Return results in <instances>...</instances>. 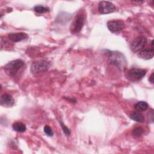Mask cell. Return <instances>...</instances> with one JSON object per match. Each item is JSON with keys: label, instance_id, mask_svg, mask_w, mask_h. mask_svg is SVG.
<instances>
[{"label": "cell", "instance_id": "7a4b0ae2", "mask_svg": "<svg viewBox=\"0 0 154 154\" xmlns=\"http://www.w3.org/2000/svg\"><path fill=\"white\" fill-rule=\"evenodd\" d=\"M24 63L22 60L17 59L13 60L7 64L4 67L5 73L10 76H14L17 71L23 67Z\"/></svg>", "mask_w": 154, "mask_h": 154}, {"label": "cell", "instance_id": "5b68a950", "mask_svg": "<svg viewBox=\"0 0 154 154\" xmlns=\"http://www.w3.org/2000/svg\"><path fill=\"white\" fill-rule=\"evenodd\" d=\"M147 40L144 37H138L134 39L131 45V49L134 52L140 51L146 46Z\"/></svg>", "mask_w": 154, "mask_h": 154}, {"label": "cell", "instance_id": "ac0fdd59", "mask_svg": "<svg viewBox=\"0 0 154 154\" xmlns=\"http://www.w3.org/2000/svg\"><path fill=\"white\" fill-rule=\"evenodd\" d=\"M60 125H61V128H62V129H63V131L64 133L66 134V135L69 136V135L70 134V130L69 129V128H67V127H66V126L64 125V123H63V122H60Z\"/></svg>", "mask_w": 154, "mask_h": 154}, {"label": "cell", "instance_id": "277c9868", "mask_svg": "<svg viewBox=\"0 0 154 154\" xmlns=\"http://www.w3.org/2000/svg\"><path fill=\"white\" fill-rule=\"evenodd\" d=\"M98 10L101 14H108L115 11L116 7L111 2L102 1L99 3Z\"/></svg>", "mask_w": 154, "mask_h": 154}, {"label": "cell", "instance_id": "4fadbf2b", "mask_svg": "<svg viewBox=\"0 0 154 154\" xmlns=\"http://www.w3.org/2000/svg\"><path fill=\"white\" fill-rule=\"evenodd\" d=\"M122 54H113L111 57L109 58L111 60V63L112 64H114L116 66H118V64L120 65V67L122 66V64H121L119 61V60H123L124 59V57L123 58L121 57Z\"/></svg>", "mask_w": 154, "mask_h": 154}, {"label": "cell", "instance_id": "e0dca14e", "mask_svg": "<svg viewBox=\"0 0 154 154\" xmlns=\"http://www.w3.org/2000/svg\"><path fill=\"white\" fill-rule=\"evenodd\" d=\"M44 132L49 137H51L53 135L54 133L52 131V129L51 128V127L48 125H46L44 128Z\"/></svg>", "mask_w": 154, "mask_h": 154}, {"label": "cell", "instance_id": "ba28073f", "mask_svg": "<svg viewBox=\"0 0 154 154\" xmlns=\"http://www.w3.org/2000/svg\"><path fill=\"white\" fill-rule=\"evenodd\" d=\"M14 103L13 97L8 93H4L1 95L0 99V104L4 107H11Z\"/></svg>", "mask_w": 154, "mask_h": 154}, {"label": "cell", "instance_id": "5bb4252c", "mask_svg": "<svg viewBox=\"0 0 154 154\" xmlns=\"http://www.w3.org/2000/svg\"><path fill=\"white\" fill-rule=\"evenodd\" d=\"M13 129L14 131L18 132H24L26 129V126L22 122H16L13 125Z\"/></svg>", "mask_w": 154, "mask_h": 154}, {"label": "cell", "instance_id": "3957f363", "mask_svg": "<svg viewBox=\"0 0 154 154\" xmlns=\"http://www.w3.org/2000/svg\"><path fill=\"white\" fill-rule=\"evenodd\" d=\"M50 66L49 63L45 60H38L33 63L31 66V72L32 73H37L46 71Z\"/></svg>", "mask_w": 154, "mask_h": 154}, {"label": "cell", "instance_id": "9a60e30c", "mask_svg": "<svg viewBox=\"0 0 154 154\" xmlns=\"http://www.w3.org/2000/svg\"><path fill=\"white\" fill-rule=\"evenodd\" d=\"M34 10L35 12L38 13H44L46 12L49 11V8L48 7H46L42 5H35L34 7Z\"/></svg>", "mask_w": 154, "mask_h": 154}, {"label": "cell", "instance_id": "7c38bea8", "mask_svg": "<svg viewBox=\"0 0 154 154\" xmlns=\"http://www.w3.org/2000/svg\"><path fill=\"white\" fill-rule=\"evenodd\" d=\"M148 104L144 101H140L134 105V108L138 111H144L148 108Z\"/></svg>", "mask_w": 154, "mask_h": 154}, {"label": "cell", "instance_id": "d6986e66", "mask_svg": "<svg viewBox=\"0 0 154 154\" xmlns=\"http://www.w3.org/2000/svg\"><path fill=\"white\" fill-rule=\"evenodd\" d=\"M149 81H150L152 84L153 83V73H152L150 75V77H149Z\"/></svg>", "mask_w": 154, "mask_h": 154}, {"label": "cell", "instance_id": "8992f818", "mask_svg": "<svg viewBox=\"0 0 154 154\" xmlns=\"http://www.w3.org/2000/svg\"><path fill=\"white\" fill-rule=\"evenodd\" d=\"M107 27L112 32H117L125 28V23L122 20H111L107 22Z\"/></svg>", "mask_w": 154, "mask_h": 154}, {"label": "cell", "instance_id": "9c48e42d", "mask_svg": "<svg viewBox=\"0 0 154 154\" xmlns=\"http://www.w3.org/2000/svg\"><path fill=\"white\" fill-rule=\"evenodd\" d=\"M8 37L9 40L13 42H18L27 38L28 35L24 32L10 33L8 35Z\"/></svg>", "mask_w": 154, "mask_h": 154}, {"label": "cell", "instance_id": "52a82bcc", "mask_svg": "<svg viewBox=\"0 0 154 154\" xmlns=\"http://www.w3.org/2000/svg\"><path fill=\"white\" fill-rule=\"evenodd\" d=\"M147 70L146 69L132 68L129 71L128 75L131 79L133 81H138L141 79L146 74Z\"/></svg>", "mask_w": 154, "mask_h": 154}, {"label": "cell", "instance_id": "8fae6325", "mask_svg": "<svg viewBox=\"0 0 154 154\" xmlns=\"http://www.w3.org/2000/svg\"><path fill=\"white\" fill-rule=\"evenodd\" d=\"M130 117L133 120L138 123H143L144 121V117L143 115L137 111L131 112L130 114Z\"/></svg>", "mask_w": 154, "mask_h": 154}, {"label": "cell", "instance_id": "30bf717a", "mask_svg": "<svg viewBox=\"0 0 154 154\" xmlns=\"http://www.w3.org/2000/svg\"><path fill=\"white\" fill-rule=\"evenodd\" d=\"M154 51L153 49H144L140 51L138 54V57L143 60H150L153 57Z\"/></svg>", "mask_w": 154, "mask_h": 154}, {"label": "cell", "instance_id": "6da1fadb", "mask_svg": "<svg viewBox=\"0 0 154 154\" xmlns=\"http://www.w3.org/2000/svg\"><path fill=\"white\" fill-rule=\"evenodd\" d=\"M86 19L85 11L81 10L76 14L71 26V32L73 34L78 33L82 29Z\"/></svg>", "mask_w": 154, "mask_h": 154}, {"label": "cell", "instance_id": "2e32d148", "mask_svg": "<svg viewBox=\"0 0 154 154\" xmlns=\"http://www.w3.org/2000/svg\"><path fill=\"white\" fill-rule=\"evenodd\" d=\"M144 132V129L141 127H137L132 131V135L135 137H140Z\"/></svg>", "mask_w": 154, "mask_h": 154}]
</instances>
